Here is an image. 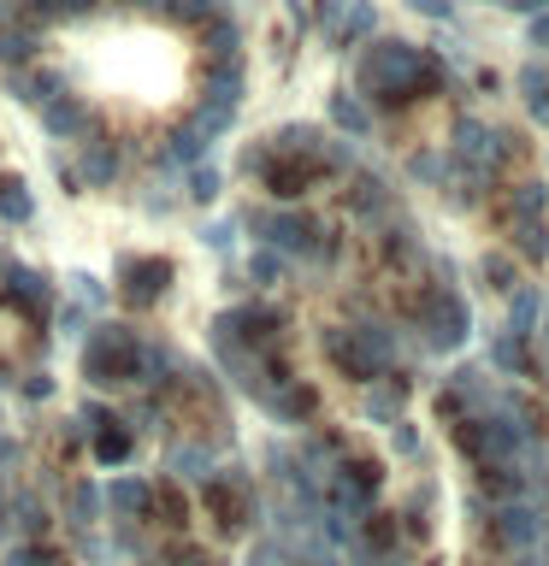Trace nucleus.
Here are the masks:
<instances>
[{"label":"nucleus","instance_id":"f03ea898","mask_svg":"<svg viewBox=\"0 0 549 566\" xmlns=\"http://www.w3.org/2000/svg\"><path fill=\"white\" fill-rule=\"evenodd\" d=\"M460 336H467V307L460 301H432V348H455Z\"/></svg>","mask_w":549,"mask_h":566},{"label":"nucleus","instance_id":"9d476101","mask_svg":"<svg viewBox=\"0 0 549 566\" xmlns=\"http://www.w3.org/2000/svg\"><path fill=\"white\" fill-rule=\"evenodd\" d=\"M531 48H543V53H549V12L531 18Z\"/></svg>","mask_w":549,"mask_h":566},{"label":"nucleus","instance_id":"f257e3e1","mask_svg":"<svg viewBox=\"0 0 549 566\" xmlns=\"http://www.w3.org/2000/svg\"><path fill=\"white\" fill-rule=\"evenodd\" d=\"M361 77H366V88H379V95H390V101H407V95H414V88H419L425 77H432V65H425L414 48L384 42V48H372V53H366Z\"/></svg>","mask_w":549,"mask_h":566},{"label":"nucleus","instance_id":"1a4fd4ad","mask_svg":"<svg viewBox=\"0 0 549 566\" xmlns=\"http://www.w3.org/2000/svg\"><path fill=\"white\" fill-rule=\"evenodd\" d=\"M520 360H526L520 336H503V343H496V366H520Z\"/></svg>","mask_w":549,"mask_h":566},{"label":"nucleus","instance_id":"39448f33","mask_svg":"<svg viewBox=\"0 0 549 566\" xmlns=\"http://www.w3.org/2000/svg\"><path fill=\"white\" fill-rule=\"evenodd\" d=\"M520 88H526L531 113L549 124V71H543V65H526V71H520Z\"/></svg>","mask_w":549,"mask_h":566},{"label":"nucleus","instance_id":"6e6552de","mask_svg":"<svg viewBox=\"0 0 549 566\" xmlns=\"http://www.w3.org/2000/svg\"><path fill=\"white\" fill-rule=\"evenodd\" d=\"M485 277L496 283V290H520V283H514V260L508 254H490L485 260Z\"/></svg>","mask_w":549,"mask_h":566},{"label":"nucleus","instance_id":"9b49d317","mask_svg":"<svg viewBox=\"0 0 549 566\" xmlns=\"http://www.w3.org/2000/svg\"><path fill=\"white\" fill-rule=\"evenodd\" d=\"M503 7H514V12H543L549 0H503Z\"/></svg>","mask_w":549,"mask_h":566},{"label":"nucleus","instance_id":"20e7f679","mask_svg":"<svg viewBox=\"0 0 549 566\" xmlns=\"http://www.w3.org/2000/svg\"><path fill=\"white\" fill-rule=\"evenodd\" d=\"M460 159H473V166H490V159H496V142H490V130H485V124H460Z\"/></svg>","mask_w":549,"mask_h":566},{"label":"nucleus","instance_id":"0eeeda50","mask_svg":"<svg viewBox=\"0 0 549 566\" xmlns=\"http://www.w3.org/2000/svg\"><path fill=\"white\" fill-rule=\"evenodd\" d=\"M543 201H549L543 184H520V195H514V219H543Z\"/></svg>","mask_w":549,"mask_h":566},{"label":"nucleus","instance_id":"423d86ee","mask_svg":"<svg viewBox=\"0 0 549 566\" xmlns=\"http://www.w3.org/2000/svg\"><path fill=\"white\" fill-rule=\"evenodd\" d=\"M531 325H538V295H531L526 283H520V290H514V313H508V331H514V336H531Z\"/></svg>","mask_w":549,"mask_h":566},{"label":"nucleus","instance_id":"7ed1b4c3","mask_svg":"<svg viewBox=\"0 0 549 566\" xmlns=\"http://www.w3.org/2000/svg\"><path fill=\"white\" fill-rule=\"evenodd\" d=\"M514 237H520V254H526L531 265L549 260V230H543V219H514Z\"/></svg>","mask_w":549,"mask_h":566}]
</instances>
